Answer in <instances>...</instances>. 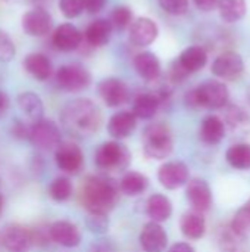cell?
Masks as SVG:
<instances>
[{
    "mask_svg": "<svg viewBox=\"0 0 250 252\" xmlns=\"http://www.w3.org/2000/svg\"><path fill=\"white\" fill-rule=\"evenodd\" d=\"M60 123L71 136L85 139L99 131L102 126V112L93 100L75 99L62 109Z\"/></svg>",
    "mask_w": 250,
    "mask_h": 252,
    "instance_id": "cell-1",
    "label": "cell"
},
{
    "mask_svg": "<svg viewBox=\"0 0 250 252\" xmlns=\"http://www.w3.org/2000/svg\"><path fill=\"white\" fill-rule=\"evenodd\" d=\"M80 199L90 214H109L119 199L118 185L102 176H90L81 186Z\"/></svg>",
    "mask_w": 250,
    "mask_h": 252,
    "instance_id": "cell-2",
    "label": "cell"
},
{
    "mask_svg": "<svg viewBox=\"0 0 250 252\" xmlns=\"http://www.w3.org/2000/svg\"><path fill=\"white\" fill-rule=\"evenodd\" d=\"M186 102L192 108L218 109L228 102V89L224 83L209 80L190 90L186 96Z\"/></svg>",
    "mask_w": 250,
    "mask_h": 252,
    "instance_id": "cell-3",
    "label": "cell"
},
{
    "mask_svg": "<svg viewBox=\"0 0 250 252\" xmlns=\"http://www.w3.org/2000/svg\"><path fill=\"white\" fill-rule=\"evenodd\" d=\"M143 151L152 159H165L174 149V142L168 126L162 123H153L147 126L141 137Z\"/></svg>",
    "mask_w": 250,
    "mask_h": 252,
    "instance_id": "cell-4",
    "label": "cell"
},
{
    "mask_svg": "<svg viewBox=\"0 0 250 252\" xmlns=\"http://www.w3.org/2000/svg\"><path fill=\"white\" fill-rule=\"evenodd\" d=\"M94 162L100 170L124 171L131 162V154L119 142H105L97 148L94 154Z\"/></svg>",
    "mask_w": 250,
    "mask_h": 252,
    "instance_id": "cell-5",
    "label": "cell"
},
{
    "mask_svg": "<svg viewBox=\"0 0 250 252\" xmlns=\"http://www.w3.org/2000/svg\"><path fill=\"white\" fill-rule=\"evenodd\" d=\"M28 140L40 151H55L60 143V130L50 120H38L29 126Z\"/></svg>",
    "mask_w": 250,
    "mask_h": 252,
    "instance_id": "cell-6",
    "label": "cell"
},
{
    "mask_svg": "<svg viewBox=\"0 0 250 252\" xmlns=\"http://www.w3.org/2000/svg\"><path fill=\"white\" fill-rule=\"evenodd\" d=\"M56 84L65 90V92H81L84 89H87L91 83V75L90 72L77 63H68V65H62L57 71H56Z\"/></svg>",
    "mask_w": 250,
    "mask_h": 252,
    "instance_id": "cell-7",
    "label": "cell"
},
{
    "mask_svg": "<svg viewBox=\"0 0 250 252\" xmlns=\"http://www.w3.org/2000/svg\"><path fill=\"white\" fill-rule=\"evenodd\" d=\"M55 161L56 165L68 174H75L83 168L84 155L80 146L72 142H62L55 149Z\"/></svg>",
    "mask_w": 250,
    "mask_h": 252,
    "instance_id": "cell-8",
    "label": "cell"
},
{
    "mask_svg": "<svg viewBox=\"0 0 250 252\" xmlns=\"http://www.w3.org/2000/svg\"><path fill=\"white\" fill-rule=\"evenodd\" d=\"M99 94L108 106L118 108L128 102L130 89L122 80L111 77L99 83Z\"/></svg>",
    "mask_w": 250,
    "mask_h": 252,
    "instance_id": "cell-9",
    "label": "cell"
},
{
    "mask_svg": "<svg viewBox=\"0 0 250 252\" xmlns=\"http://www.w3.org/2000/svg\"><path fill=\"white\" fill-rule=\"evenodd\" d=\"M245 62L236 52H225L220 55L212 63V72L222 80H236L242 75Z\"/></svg>",
    "mask_w": 250,
    "mask_h": 252,
    "instance_id": "cell-10",
    "label": "cell"
},
{
    "mask_svg": "<svg viewBox=\"0 0 250 252\" xmlns=\"http://www.w3.org/2000/svg\"><path fill=\"white\" fill-rule=\"evenodd\" d=\"M158 180L165 189L174 190L178 189L189 182V168L184 162L171 161L165 162L158 171Z\"/></svg>",
    "mask_w": 250,
    "mask_h": 252,
    "instance_id": "cell-11",
    "label": "cell"
},
{
    "mask_svg": "<svg viewBox=\"0 0 250 252\" xmlns=\"http://www.w3.org/2000/svg\"><path fill=\"white\" fill-rule=\"evenodd\" d=\"M52 28V16L43 7H34L22 16V30L31 37L46 35Z\"/></svg>",
    "mask_w": 250,
    "mask_h": 252,
    "instance_id": "cell-12",
    "label": "cell"
},
{
    "mask_svg": "<svg viewBox=\"0 0 250 252\" xmlns=\"http://www.w3.org/2000/svg\"><path fill=\"white\" fill-rule=\"evenodd\" d=\"M187 198L196 213H205L211 208L212 193L209 185L203 179H193L187 182Z\"/></svg>",
    "mask_w": 250,
    "mask_h": 252,
    "instance_id": "cell-13",
    "label": "cell"
},
{
    "mask_svg": "<svg viewBox=\"0 0 250 252\" xmlns=\"http://www.w3.org/2000/svg\"><path fill=\"white\" fill-rule=\"evenodd\" d=\"M140 245L146 252H164L168 245V235L159 223L150 221L141 229Z\"/></svg>",
    "mask_w": 250,
    "mask_h": 252,
    "instance_id": "cell-14",
    "label": "cell"
},
{
    "mask_svg": "<svg viewBox=\"0 0 250 252\" xmlns=\"http://www.w3.org/2000/svg\"><path fill=\"white\" fill-rule=\"evenodd\" d=\"M1 244L7 252H29L32 245L31 232L16 224L7 226L1 233Z\"/></svg>",
    "mask_w": 250,
    "mask_h": 252,
    "instance_id": "cell-15",
    "label": "cell"
},
{
    "mask_svg": "<svg viewBox=\"0 0 250 252\" xmlns=\"http://www.w3.org/2000/svg\"><path fill=\"white\" fill-rule=\"evenodd\" d=\"M49 236L53 242L65 247V248H75L81 242V232L80 229L71 221H56L49 227Z\"/></svg>",
    "mask_w": 250,
    "mask_h": 252,
    "instance_id": "cell-16",
    "label": "cell"
},
{
    "mask_svg": "<svg viewBox=\"0 0 250 252\" xmlns=\"http://www.w3.org/2000/svg\"><path fill=\"white\" fill-rule=\"evenodd\" d=\"M158 37V25L150 18H137L130 27V40L137 47L152 44Z\"/></svg>",
    "mask_w": 250,
    "mask_h": 252,
    "instance_id": "cell-17",
    "label": "cell"
},
{
    "mask_svg": "<svg viewBox=\"0 0 250 252\" xmlns=\"http://www.w3.org/2000/svg\"><path fill=\"white\" fill-rule=\"evenodd\" d=\"M83 43L80 30L72 24H62L53 32V44L60 52L77 50Z\"/></svg>",
    "mask_w": 250,
    "mask_h": 252,
    "instance_id": "cell-18",
    "label": "cell"
},
{
    "mask_svg": "<svg viewBox=\"0 0 250 252\" xmlns=\"http://www.w3.org/2000/svg\"><path fill=\"white\" fill-rule=\"evenodd\" d=\"M137 127V118L131 111H121L111 117L108 123V131L113 139H125L134 133Z\"/></svg>",
    "mask_w": 250,
    "mask_h": 252,
    "instance_id": "cell-19",
    "label": "cell"
},
{
    "mask_svg": "<svg viewBox=\"0 0 250 252\" xmlns=\"http://www.w3.org/2000/svg\"><path fill=\"white\" fill-rule=\"evenodd\" d=\"M134 68L137 74L146 81H156L161 75V62L152 52H141L136 55Z\"/></svg>",
    "mask_w": 250,
    "mask_h": 252,
    "instance_id": "cell-20",
    "label": "cell"
},
{
    "mask_svg": "<svg viewBox=\"0 0 250 252\" xmlns=\"http://www.w3.org/2000/svg\"><path fill=\"white\" fill-rule=\"evenodd\" d=\"M24 69L32 75L35 80L40 81H46L50 78L52 72H53V65L50 62V59L43 55V53H29L25 59H24Z\"/></svg>",
    "mask_w": 250,
    "mask_h": 252,
    "instance_id": "cell-21",
    "label": "cell"
},
{
    "mask_svg": "<svg viewBox=\"0 0 250 252\" xmlns=\"http://www.w3.org/2000/svg\"><path fill=\"white\" fill-rule=\"evenodd\" d=\"M111 35H112V25L108 19L93 21L84 32L85 43L90 44L91 47H102L108 44Z\"/></svg>",
    "mask_w": 250,
    "mask_h": 252,
    "instance_id": "cell-22",
    "label": "cell"
},
{
    "mask_svg": "<svg viewBox=\"0 0 250 252\" xmlns=\"http://www.w3.org/2000/svg\"><path fill=\"white\" fill-rule=\"evenodd\" d=\"M159 106H161V100L158 99V96L152 92H144L136 96L131 112L136 115V118L150 120L156 115Z\"/></svg>",
    "mask_w": 250,
    "mask_h": 252,
    "instance_id": "cell-23",
    "label": "cell"
},
{
    "mask_svg": "<svg viewBox=\"0 0 250 252\" xmlns=\"http://www.w3.org/2000/svg\"><path fill=\"white\" fill-rule=\"evenodd\" d=\"M206 61H208V55H206V50L202 46H190V47H187L186 50H183V53L177 59L180 66L187 74H192V72H196V71L202 69L206 65Z\"/></svg>",
    "mask_w": 250,
    "mask_h": 252,
    "instance_id": "cell-24",
    "label": "cell"
},
{
    "mask_svg": "<svg viewBox=\"0 0 250 252\" xmlns=\"http://www.w3.org/2000/svg\"><path fill=\"white\" fill-rule=\"evenodd\" d=\"M146 213H147V216L150 217L152 221L161 224L162 221H167L171 217V214H172V204H171V201L165 195L155 193V195H152L147 199Z\"/></svg>",
    "mask_w": 250,
    "mask_h": 252,
    "instance_id": "cell-25",
    "label": "cell"
},
{
    "mask_svg": "<svg viewBox=\"0 0 250 252\" xmlns=\"http://www.w3.org/2000/svg\"><path fill=\"white\" fill-rule=\"evenodd\" d=\"M18 102V106L19 109L32 121H38L43 118V114H44V105H43V100L38 94L32 93V92H24L18 96L16 99Z\"/></svg>",
    "mask_w": 250,
    "mask_h": 252,
    "instance_id": "cell-26",
    "label": "cell"
},
{
    "mask_svg": "<svg viewBox=\"0 0 250 252\" xmlns=\"http://www.w3.org/2000/svg\"><path fill=\"white\" fill-rule=\"evenodd\" d=\"M225 136V126L217 115H209L200 127V137L208 145H218Z\"/></svg>",
    "mask_w": 250,
    "mask_h": 252,
    "instance_id": "cell-27",
    "label": "cell"
},
{
    "mask_svg": "<svg viewBox=\"0 0 250 252\" xmlns=\"http://www.w3.org/2000/svg\"><path fill=\"white\" fill-rule=\"evenodd\" d=\"M118 188L127 196H137L149 188V179L139 171H128L121 179Z\"/></svg>",
    "mask_w": 250,
    "mask_h": 252,
    "instance_id": "cell-28",
    "label": "cell"
},
{
    "mask_svg": "<svg viewBox=\"0 0 250 252\" xmlns=\"http://www.w3.org/2000/svg\"><path fill=\"white\" fill-rule=\"evenodd\" d=\"M181 232L189 239H200L206 230V221L200 213L192 211L183 216L181 219Z\"/></svg>",
    "mask_w": 250,
    "mask_h": 252,
    "instance_id": "cell-29",
    "label": "cell"
},
{
    "mask_svg": "<svg viewBox=\"0 0 250 252\" xmlns=\"http://www.w3.org/2000/svg\"><path fill=\"white\" fill-rule=\"evenodd\" d=\"M220 15L227 22H237L246 15V0H218Z\"/></svg>",
    "mask_w": 250,
    "mask_h": 252,
    "instance_id": "cell-30",
    "label": "cell"
},
{
    "mask_svg": "<svg viewBox=\"0 0 250 252\" xmlns=\"http://www.w3.org/2000/svg\"><path fill=\"white\" fill-rule=\"evenodd\" d=\"M227 162L237 170H249L250 168V145L239 143L231 146L227 151Z\"/></svg>",
    "mask_w": 250,
    "mask_h": 252,
    "instance_id": "cell-31",
    "label": "cell"
},
{
    "mask_svg": "<svg viewBox=\"0 0 250 252\" xmlns=\"http://www.w3.org/2000/svg\"><path fill=\"white\" fill-rule=\"evenodd\" d=\"M49 195L56 202H65L72 195V183L68 177H56L49 186Z\"/></svg>",
    "mask_w": 250,
    "mask_h": 252,
    "instance_id": "cell-32",
    "label": "cell"
},
{
    "mask_svg": "<svg viewBox=\"0 0 250 252\" xmlns=\"http://www.w3.org/2000/svg\"><path fill=\"white\" fill-rule=\"evenodd\" d=\"M231 230L237 238H245L250 233V199L234 216Z\"/></svg>",
    "mask_w": 250,
    "mask_h": 252,
    "instance_id": "cell-33",
    "label": "cell"
},
{
    "mask_svg": "<svg viewBox=\"0 0 250 252\" xmlns=\"http://www.w3.org/2000/svg\"><path fill=\"white\" fill-rule=\"evenodd\" d=\"M133 21V12L128 6H116L111 13V25L112 28H116L119 31L125 30L128 25H131Z\"/></svg>",
    "mask_w": 250,
    "mask_h": 252,
    "instance_id": "cell-34",
    "label": "cell"
},
{
    "mask_svg": "<svg viewBox=\"0 0 250 252\" xmlns=\"http://www.w3.org/2000/svg\"><path fill=\"white\" fill-rule=\"evenodd\" d=\"M85 224L91 233L96 235H103L109 230V217L108 214H90L85 220Z\"/></svg>",
    "mask_w": 250,
    "mask_h": 252,
    "instance_id": "cell-35",
    "label": "cell"
},
{
    "mask_svg": "<svg viewBox=\"0 0 250 252\" xmlns=\"http://www.w3.org/2000/svg\"><path fill=\"white\" fill-rule=\"evenodd\" d=\"M16 55V47L13 40L7 32L0 30V62H10Z\"/></svg>",
    "mask_w": 250,
    "mask_h": 252,
    "instance_id": "cell-36",
    "label": "cell"
},
{
    "mask_svg": "<svg viewBox=\"0 0 250 252\" xmlns=\"http://www.w3.org/2000/svg\"><path fill=\"white\" fill-rule=\"evenodd\" d=\"M59 9L68 19H74L84 12L83 0H59Z\"/></svg>",
    "mask_w": 250,
    "mask_h": 252,
    "instance_id": "cell-37",
    "label": "cell"
},
{
    "mask_svg": "<svg viewBox=\"0 0 250 252\" xmlns=\"http://www.w3.org/2000/svg\"><path fill=\"white\" fill-rule=\"evenodd\" d=\"M161 7L169 15H183L189 9V0H159Z\"/></svg>",
    "mask_w": 250,
    "mask_h": 252,
    "instance_id": "cell-38",
    "label": "cell"
},
{
    "mask_svg": "<svg viewBox=\"0 0 250 252\" xmlns=\"http://www.w3.org/2000/svg\"><path fill=\"white\" fill-rule=\"evenodd\" d=\"M106 4V0H83L84 10L88 13H99Z\"/></svg>",
    "mask_w": 250,
    "mask_h": 252,
    "instance_id": "cell-39",
    "label": "cell"
},
{
    "mask_svg": "<svg viewBox=\"0 0 250 252\" xmlns=\"http://www.w3.org/2000/svg\"><path fill=\"white\" fill-rule=\"evenodd\" d=\"M12 134L18 139H28L29 134V127L25 126L22 121H15L12 126Z\"/></svg>",
    "mask_w": 250,
    "mask_h": 252,
    "instance_id": "cell-40",
    "label": "cell"
},
{
    "mask_svg": "<svg viewBox=\"0 0 250 252\" xmlns=\"http://www.w3.org/2000/svg\"><path fill=\"white\" fill-rule=\"evenodd\" d=\"M193 3L203 12H209L212 10L217 4H218V0H193Z\"/></svg>",
    "mask_w": 250,
    "mask_h": 252,
    "instance_id": "cell-41",
    "label": "cell"
},
{
    "mask_svg": "<svg viewBox=\"0 0 250 252\" xmlns=\"http://www.w3.org/2000/svg\"><path fill=\"white\" fill-rule=\"evenodd\" d=\"M10 106V100H9V96L4 93V92H0V118H3L7 112Z\"/></svg>",
    "mask_w": 250,
    "mask_h": 252,
    "instance_id": "cell-42",
    "label": "cell"
},
{
    "mask_svg": "<svg viewBox=\"0 0 250 252\" xmlns=\"http://www.w3.org/2000/svg\"><path fill=\"white\" fill-rule=\"evenodd\" d=\"M168 252H194V250H193V247H190L186 242H178V244L172 245Z\"/></svg>",
    "mask_w": 250,
    "mask_h": 252,
    "instance_id": "cell-43",
    "label": "cell"
},
{
    "mask_svg": "<svg viewBox=\"0 0 250 252\" xmlns=\"http://www.w3.org/2000/svg\"><path fill=\"white\" fill-rule=\"evenodd\" d=\"M29 3H32V4H37V7H41L43 4H46V3H50L52 0H28Z\"/></svg>",
    "mask_w": 250,
    "mask_h": 252,
    "instance_id": "cell-44",
    "label": "cell"
},
{
    "mask_svg": "<svg viewBox=\"0 0 250 252\" xmlns=\"http://www.w3.org/2000/svg\"><path fill=\"white\" fill-rule=\"evenodd\" d=\"M1 210H3V198L0 195V213H1Z\"/></svg>",
    "mask_w": 250,
    "mask_h": 252,
    "instance_id": "cell-45",
    "label": "cell"
}]
</instances>
